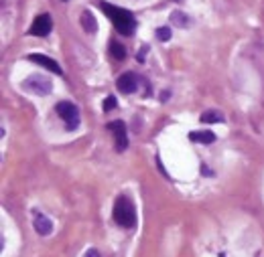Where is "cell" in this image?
<instances>
[{
	"mask_svg": "<svg viewBox=\"0 0 264 257\" xmlns=\"http://www.w3.org/2000/svg\"><path fill=\"white\" fill-rule=\"evenodd\" d=\"M63 3H67V0H63Z\"/></svg>",
	"mask_w": 264,
	"mask_h": 257,
	"instance_id": "obj_18",
	"label": "cell"
},
{
	"mask_svg": "<svg viewBox=\"0 0 264 257\" xmlns=\"http://www.w3.org/2000/svg\"><path fill=\"white\" fill-rule=\"evenodd\" d=\"M35 231L41 235V237H45V235H49L51 231H53V223L45 217V215H35Z\"/></svg>",
	"mask_w": 264,
	"mask_h": 257,
	"instance_id": "obj_9",
	"label": "cell"
},
{
	"mask_svg": "<svg viewBox=\"0 0 264 257\" xmlns=\"http://www.w3.org/2000/svg\"><path fill=\"white\" fill-rule=\"evenodd\" d=\"M83 257H100V253H98V251H96V249H87V251H85V255H83Z\"/></svg>",
	"mask_w": 264,
	"mask_h": 257,
	"instance_id": "obj_17",
	"label": "cell"
},
{
	"mask_svg": "<svg viewBox=\"0 0 264 257\" xmlns=\"http://www.w3.org/2000/svg\"><path fill=\"white\" fill-rule=\"evenodd\" d=\"M55 111H57V115L65 121L67 130H75V127L79 125V109H77V105H73L71 101H59V103L55 105Z\"/></svg>",
	"mask_w": 264,
	"mask_h": 257,
	"instance_id": "obj_3",
	"label": "cell"
},
{
	"mask_svg": "<svg viewBox=\"0 0 264 257\" xmlns=\"http://www.w3.org/2000/svg\"><path fill=\"white\" fill-rule=\"evenodd\" d=\"M114 221L120 225V227H135L137 225V211H135V205L128 197H118L116 203H114Z\"/></svg>",
	"mask_w": 264,
	"mask_h": 257,
	"instance_id": "obj_2",
	"label": "cell"
},
{
	"mask_svg": "<svg viewBox=\"0 0 264 257\" xmlns=\"http://www.w3.org/2000/svg\"><path fill=\"white\" fill-rule=\"evenodd\" d=\"M29 61H33V63H37V65H41V67H45V69H49L51 73H57V75H61L63 71H61V67H59V63L57 61H53L51 57H47V55H41V53H31L29 55Z\"/></svg>",
	"mask_w": 264,
	"mask_h": 257,
	"instance_id": "obj_8",
	"label": "cell"
},
{
	"mask_svg": "<svg viewBox=\"0 0 264 257\" xmlns=\"http://www.w3.org/2000/svg\"><path fill=\"white\" fill-rule=\"evenodd\" d=\"M51 31H53V21H51V17L47 13L39 15L31 25V35L33 37H47Z\"/></svg>",
	"mask_w": 264,
	"mask_h": 257,
	"instance_id": "obj_6",
	"label": "cell"
},
{
	"mask_svg": "<svg viewBox=\"0 0 264 257\" xmlns=\"http://www.w3.org/2000/svg\"><path fill=\"white\" fill-rule=\"evenodd\" d=\"M23 89L29 91V93H33V95L43 97V95H49V93H51L53 85H51V81H49L47 77H43V75H29V77L25 79V83H23Z\"/></svg>",
	"mask_w": 264,
	"mask_h": 257,
	"instance_id": "obj_4",
	"label": "cell"
},
{
	"mask_svg": "<svg viewBox=\"0 0 264 257\" xmlns=\"http://www.w3.org/2000/svg\"><path fill=\"white\" fill-rule=\"evenodd\" d=\"M157 37H159V41H169V39H171V29H169V27L157 29Z\"/></svg>",
	"mask_w": 264,
	"mask_h": 257,
	"instance_id": "obj_15",
	"label": "cell"
},
{
	"mask_svg": "<svg viewBox=\"0 0 264 257\" xmlns=\"http://www.w3.org/2000/svg\"><path fill=\"white\" fill-rule=\"evenodd\" d=\"M100 9L108 15V19L114 23L116 31L122 33V35H132L137 29V19L130 11L126 9H120V7H114V5H108V3H100Z\"/></svg>",
	"mask_w": 264,
	"mask_h": 257,
	"instance_id": "obj_1",
	"label": "cell"
},
{
	"mask_svg": "<svg viewBox=\"0 0 264 257\" xmlns=\"http://www.w3.org/2000/svg\"><path fill=\"white\" fill-rule=\"evenodd\" d=\"M118 103H116V97L114 95H110L106 101H104V111H110V109H114Z\"/></svg>",
	"mask_w": 264,
	"mask_h": 257,
	"instance_id": "obj_16",
	"label": "cell"
},
{
	"mask_svg": "<svg viewBox=\"0 0 264 257\" xmlns=\"http://www.w3.org/2000/svg\"><path fill=\"white\" fill-rule=\"evenodd\" d=\"M110 53H112V57H114V59H118V61L126 57V49H124L118 41H110Z\"/></svg>",
	"mask_w": 264,
	"mask_h": 257,
	"instance_id": "obj_12",
	"label": "cell"
},
{
	"mask_svg": "<svg viewBox=\"0 0 264 257\" xmlns=\"http://www.w3.org/2000/svg\"><path fill=\"white\" fill-rule=\"evenodd\" d=\"M191 142H199V144H213L215 142V134L209 130H201V132H191L189 134Z\"/></svg>",
	"mask_w": 264,
	"mask_h": 257,
	"instance_id": "obj_10",
	"label": "cell"
},
{
	"mask_svg": "<svg viewBox=\"0 0 264 257\" xmlns=\"http://www.w3.org/2000/svg\"><path fill=\"white\" fill-rule=\"evenodd\" d=\"M81 27H83L85 33H90V35H96V33H98V23H96V19H94V15H92L90 11H83V13H81Z\"/></svg>",
	"mask_w": 264,
	"mask_h": 257,
	"instance_id": "obj_11",
	"label": "cell"
},
{
	"mask_svg": "<svg viewBox=\"0 0 264 257\" xmlns=\"http://www.w3.org/2000/svg\"><path fill=\"white\" fill-rule=\"evenodd\" d=\"M171 21H173L177 27H185V25L189 23L187 15H183V13H173V15H171Z\"/></svg>",
	"mask_w": 264,
	"mask_h": 257,
	"instance_id": "obj_14",
	"label": "cell"
},
{
	"mask_svg": "<svg viewBox=\"0 0 264 257\" xmlns=\"http://www.w3.org/2000/svg\"><path fill=\"white\" fill-rule=\"evenodd\" d=\"M203 123H217V121H224V115L219 111H205L201 117H199Z\"/></svg>",
	"mask_w": 264,
	"mask_h": 257,
	"instance_id": "obj_13",
	"label": "cell"
},
{
	"mask_svg": "<svg viewBox=\"0 0 264 257\" xmlns=\"http://www.w3.org/2000/svg\"><path fill=\"white\" fill-rule=\"evenodd\" d=\"M116 87H118V91H122V93H135L137 91V87H139V77L135 75V73H122L120 77H118V81H116Z\"/></svg>",
	"mask_w": 264,
	"mask_h": 257,
	"instance_id": "obj_7",
	"label": "cell"
},
{
	"mask_svg": "<svg viewBox=\"0 0 264 257\" xmlns=\"http://www.w3.org/2000/svg\"><path fill=\"white\" fill-rule=\"evenodd\" d=\"M108 132L114 136V142H116V150L118 152H124L126 146H128V136H126V125L116 119V121H110L108 123Z\"/></svg>",
	"mask_w": 264,
	"mask_h": 257,
	"instance_id": "obj_5",
	"label": "cell"
}]
</instances>
